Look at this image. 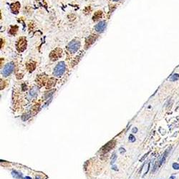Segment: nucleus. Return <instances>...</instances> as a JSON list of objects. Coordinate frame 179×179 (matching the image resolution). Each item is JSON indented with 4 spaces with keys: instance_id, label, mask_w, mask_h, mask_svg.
<instances>
[{
    "instance_id": "obj_17",
    "label": "nucleus",
    "mask_w": 179,
    "mask_h": 179,
    "mask_svg": "<svg viewBox=\"0 0 179 179\" xmlns=\"http://www.w3.org/2000/svg\"><path fill=\"white\" fill-rule=\"evenodd\" d=\"M28 69L29 70V71H33L34 69H35V65L34 64H29L27 67Z\"/></svg>"
},
{
    "instance_id": "obj_24",
    "label": "nucleus",
    "mask_w": 179,
    "mask_h": 179,
    "mask_svg": "<svg viewBox=\"0 0 179 179\" xmlns=\"http://www.w3.org/2000/svg\"><path fill=\"white\" fill-rule=\"evenodd\" d=\"M25 179H32V178L29 177V176H26V177L25 178Z\"/></svg>"
},
{
    "instance_id": "obj_5",
    "label": "nucleus",
    "mask_w": 179,
    "mask_h": 179,
    "mask_svg": "<svg viewBox=\"0 0 179 179\" xmlns=\"http://www.w3.org/2000/svg\"><path fill=\"white\" fill-rule=\"evenodd\" d=\"M27 46V40L26 39L24 38V37H22L18 41L17 44V49L19 51L22 52L25 50Z\"/></svg>"
},
{
    "instance_id": "obj_11",
    "label": "nucleus",
    "mask_w": 179,
    "mask_h": 179,
    "mask_svg": "<svg viewBox=\"0 0 179 179\" xmlns=\"http://www.w3.org/2000/svg\"><path fill=\"white\" fill-rule=\"evenodd\" d=\"M12 175L15 178H17V179H19L22 178V173H19V172L16 171V170H13V171L12 172Z\"/></svg>"
},
{
    "instance_id": "obj_16",
    "label": "nucleus",
    "mask_w": 179,
    "mask_h": 179,
    "mask_svg": "<svg viewBox=\"0 0 179 179\" xmlns=\"http://www.w3.org/2000/svg\"><path fill=\"white\" fill-rule=\"evenodd\" d=\"M179 79V75L178 74H173L171 76V78H170V80L171 81H176Z\"/></svg>"
},
{
    "instance_id": "obj_21",
    "label": "nucleus",
    "mask_w": 179,
    "mask_h": 179,
    "mask_svg": "<svg viewBox=\"0 0 179 179\" xmlns=\"http://www.w3.org/2000/svg\"><path fill=\"white\" fill-rule=\"evenodd\" d=\"M119 150H120V153H123H123H125V149H124V148H120V149H119Z\"/></svg>"
},
{
    "instance_id": "obj_26",
    "label": "nucleus",
    "mask_w": 179,
    "mask_h": 179,
    "mask_svg": "<svg viewBox=\"0 0 179 179\" xmlns=\"http://www.w3.org/2000/svg\"><path fill=\"white\" fill-rule=\"evenodd\" d=\"M36 179H41V178H40L39 177V176H37V177H36Z\"/></svg>"
},
{
    "instance_id": "obj_27",
    "label": "nucleus",
    "mask_w": 179,
    "mask_h": 179,
    "mask_svg": "<svg viewBox=\"0 0 179 179\" xmlns=\"http://www.w3.org/2000/svg\"><path fill=\"white\" fill-rule=\"evenodd\" d=\"M174 178H175L173 177V176H172V177H170V179H174Z\"/></svg>"
},
{
    "instance_id": "obj_23",
    "label": "nucleus",
    "mask_w": 179,
    "mask_h": 179,
    "mask_svg": "<svg viewBox=\"0 0 179 179\" xmlns=\"http://www.w3.org/2000/svg\"><path fill=\"white\" fill-rule=\"evenodd\" d=\"M117 168V167H116V166H113V168H113V170H117V168Z\"/></svg>"
},
{
    "instance_id": "obj_13",
    "label": "nucleus",
    "mask_w": 179,
    "mask_h": 179,
    "mask_svg": "<svg viewBox=\"0 0 179 179\" xmlns=\"http://www.w3.org/2000/svg\"><path fill=\"white\" fill-rule=\"evenodd\" d=\"M101 17H102V12H100V11H99V12L95 13L94 17H93V20H95V21L97 20V19H100Z\"/></svg>"
},
{
    "instance_id": "obj_7",
    "label": "nucleus",
    "mask_w": 179,
    "mask_h": 179,
    "mask_svg": "<svg viewBox=\"0 0 179 179\" xmlns=\"http://www.w3.org/2000/svg\"><path fill=\"white\" fill-rule=\"evenodd\" d=\"M96 38H97V35L89 36V37H88V39H87V40H86V44H85V47H86V48H88V47L91 45L93 43L95 42Z\"/></svg>"
},
{
    "instance_id": "obj_25",
    "label": "nucleus",
    "mask_w": 179,
    "mask_h": 179,
    "mask_svg": "<svg viewBox=\"0 0 179 179\" xmlns=\"http://www.w3.org/2000/svg\"><path fill=\"white\" fill-rule=\"evenodd\" d=\"M113 2H118V1H120V0H113Z\"/></svg>"
},
{
    "instance_id": "obj_3",
    "label": "nucleus",
    "mask_w": 179,
    "mask_h": 179,
    "mask_svg": "<svg viewBox=\"0 0 179 179\" xmlns=\"http://www.w3.org/2000/svg\"><path fill=\"white\" fill-rule=\"evenodd\" d=\"M14 68H15V65L12 62H9V63L7 64L5 66V68L2 69V75L4 77H8L12 74L13 72Z\"/></svg>"
},
{
    "instance_id": "obj_20",
    "label": "nucleus",
    "mask_w": 179,
    "mask_h": 179,
    "mask_svg": "<svg viewBox=\"0 0 179 179\" xmlns=\"http://www.w3.org/2000/svg\"><path fill=\"white\" fill-rule=\"evenodd\" d=\"M173 168L174 169H176V170H178L179 169V164L177 163H175L173 164Z\"/></svg>"
},
{
    "instance_id": "obj_18",
    "label": "nucleus",
    "mask_w": 179,
    "mask_h": 179,
    "mask_svg": "<svg viewBox=\"0 0 179 179\" xmlns=\"http://www.w3.org/2000/svg\"><path fill=\"white\" fill-rule=\"evenodd\" d=\"M116 159H117V156L115 154H113V156H112V158H111V164H114L115 162L116 161Z\"/></svg>"
},
{
    "instance_id": "obj_12",
    "label": "nucleus",
    "mask_w": 179,
    "mask_h": 179,
    "mask_svg": "<svg viewBox=\"0 0 179 179\" xmlns=\"http://www.w3.org/2000/svg\"><path fill=\"white\" fill-rule=\"evenodd\" d=\"M37 93V88H34L31 91H30V93H29V97H34V96H36Z\"/></svg>"
},
{
    "instance_id": "obj_2",
    "label": "nucleus",
    "mask_w": 179,
    "mask_h": 179,
    "mask_svg": "<svg viewBox=\"0 0 179 179\" xmlns=\"http://www.w3.org/2000/svg\"><path fill=\"white\" fill-rule=\"evenodd\" d=\"M80 47V42L78 40H72L68 44V50L70 53L73 54L75 53Z\"/></svg>"
},
{
    "instance_id": "obj_19",
    "label": "nucleus",
    "mask_w": 179,
    "mask_h": 179,
    "mask_svg": "<svg viewBox=\"0 0 179 179\" xmlns=\"http://www.w3.org/2000/svg\"><path fill=\"white\" fill-rule=\"evenodd\" d=\"M135 141V136H134L133 134H131V135H129V141H131V142H134V141Z\"/></svg>"
},
{
    "instance_id": "obj_9",
    "label": "nucleus",
    "mask_w": 179,
    "mask_h": 179,
    "mask_svg": "<svg viewBox=\"0 0 179 179\" xmlns=\"http://www.w3.org/2000/svg\"><path fill=\"white\" fill-rule=\"evenodd\" d=\"M19 7H20V5H19V2L13 4V5H12V7H11L12 8V12H14V13L15 14H17L18 12H19Z\"/></svg>"
},
{
    "instance_id": "obj_10",
    "label": "nucleus",
    "mask_w": 179,
    "mask_h": 179,
    "mask_svg": "<svg viewBox=\"0 0 179 179\" xmlns=\"http://www.w3.org/2000/svg\"><path fill=\"white\" fill-rule=\"evenodd\" d=\"M170 148H169V149H168L167 150H166V152H165V153L163 155V157L161 158H160V160H159V166H160V165L162 164V163H164V161H165V160H166V157H167V156H168V152L170 151Z\"/></svg>"
},
{
    "instance_id": "obj_15",
    "label": "nucleus",
    "mask_w": 179,
    "mask_h": 179,
    "mask_svg": "<svg viewBox=\"0 0 179 179\" xmlns=\"http://www.w3.org/2000/svg\"><path fill=\"white\" fill-rule=\"evenodd\" d=\"M17 31V27H12L10 30H9V33L12 34V35H14V34H16Z\"/></svg>"
},
{
    "instance_id": "obj_6",
    "label": "nucleus",
    "mask_w": 179,
    "mask_h": 179,
    "mask_svg": "<svg viewBox=\"0 0 179 179\" xmlns=\"http://www.w3.org/2000/svg\"><path fill=\"white\" fill-rule=\"evenodd\" d=\"M106 27H107V23L105 21H101L97 25H96V26L95 27V31L97 32L101 33L104 32Z\"/></svg>"
},
{
    "instance_id": "obj_22",
    "label": "nucleus",
    "mask_w": 179,
    "mask_h": 179,
    "mask_svg": "<svg viewBox=\"0 0 179 179\" xmlns=\"http://www.w3.org/2000/svg\"><path fill=\"white\" fill-rule=\"evenodd\" d=\"M137 131H138V129H137L136 128H133V133H136Z\"/></svg>"
},
{
    "instance_id": "obj_4",
    "label": "nucleus",
    "mask_w": 179,
    "mask_h": 179,
    "mask_svg": "<svg viewBox=\"0 0 179 179\" xmlns=\"http://www.w3.org/2000/svg\"><path fill=\"white\" fill-rule=\"evenodd\" d=\"M61 55H62V50L60 48H57L52 52L50 57L52 60H56L59 57H60Z\"/></svg>"
},
{
    "instance_id": "obj_1",
    "label": "nucleus",
    "mask_w": 179,
    "mask_h": 179,
    "mask_svg": "<svg viewBox=\"0 0 179 179\" xmlns=\"http://www.w3.org/2000/svg\"><path fill=\"white\" fill-rule=\"evenodd\" d=\"M65 70H66V65L64 62H59L57 65V66L55 67L54 70V72H53V75L55 77H60L65 72Z\"/></svg>"
},
{
    "instance_id": "obj_14",
    "label": "nucleus",
    "mask_w": 179,
    "mask_h": 179,
    "mask_svg": "<svg viewBox=\"0 0 179 179\" xmlns=\"http://www.w3.org/2000/svg\"><path fill=\"white\" fill-rule=\"evenodd\" d=\"M54 83H55V80H54V79H50V80L48 81V82H47V88H51L52 86H53V85H54Z\"/></svg>"
},
{
    "instance_id": "obj_8",
    "label": "nucleus",
    "mask_w": 179,
    "mask_h": 179,
    "mask_svg": "<svg viewBox=\"0 0 179 179\" xmlns=\"http://www.w3.org/2000/svg\"><path fill=\"white\" fill-rule=\"evenodd\" d=\"M114 143L112 142V141H110V142H109L108 143L106 144L105 145L104 147L103 148V149H102V150H103V152H104V153H106V152H108L110 151V149H111L112 148H113V146H114Z\"/></svg>"
}]
</instances>
